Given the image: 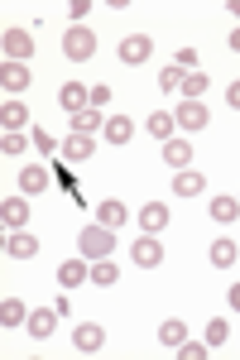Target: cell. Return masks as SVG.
Listing matches in <instances>:
<instances>
[{
	"label": "cell",
	"instance_id": "6da1fadb",
	"mask_svg": "<svg viewBox=\"0 0 240 360\" xmlns=\"http://www.w3.org/2000/svg\"><path fill=\"white\" fill-rule=\"evenodd\" d=\"M77 250H82V259H110V250H115V231L101 226V221L82 226V231H77Z\"/></svg>",
	"mask_w": 240,
	"mask_h": 360
},
{
	"label": "cell",
	"instance_id": "7a4b0ae2",
	"mask_svg": "<svg viewBox=\"0 0 240 360\" xmlns=\"http://www.w3.org/2000/svg\"><path fill=\"white\" fill-rule=\"evenodd\" d=\"M63 58H68V63H91V58H96V34L87 25L63 29Z\"/></svg>",
	"mask_w": 240,
	"mask_h": 360
},
{
	"label": "cell",
	"instance_id": "3957f363",
	"mask_svg": "<svg viewBox=\"0 0 240 360\" xmlns=\"http://www.w3.org/2000/svg\"><path fill=\"white\" fill-rule=\"evenodd\" d=\"M154 58V39L149 34H125L120 39V63L125 68H139V63H149Z\"/></svg>",
	"mask_w": 240,
	"mask_h": 360
},
{
	"label": "cell",
	"instance_id": "277c9868",
	"mask_svg": "<svg viewBox=\"0 0 240 360\" xmlns=\"http://www.w3.org/2000/svg\"><path fill=\"white\" fill-rule=\"evenodd\" d=\"M173 120H178V130H187V135H197V130H207V120H212V111H207L202 101H183V106H173Z\"/></svg>",
	"mask_w": 240,
	"mask_h": 360
},
{
	"label": "cell",
	"instance_id": "5b68a950",
	"mask_svg": "<svg viewBox=\"0 0 240 360\" xmlns=\"http://www.w3.org/2000/svg\"><path fill=\"white\" fill-rule=\"evenodd\" d=\"M0 49H5V63H25V58L34 53V34H29V29H5Z\"/></svg>",
	"mask_w": 240,
	"mask_h": 360
},
{
	"label": "cell",
	"instance_id": "8992f818",
	"mask_svg": "<svg viewBox=\"0 0 240 360\" xmlns=\"http://www.w3.org/2000/svg\"><path fill=\"white\" fill-rule=\"evenodd\" d=\"M58 317H63L58 307H34V312H29V322H25V332L34 336V341H49V336L58 332Z\"/></svg>",
	"mask_w": 240,
	"mask_h": 360
},
{
	"label": "cell",
	"instance_id": "52a82bcc",
	"mask_svg": "<svg viewBox=\"0 0 240 360\" xmlns=\"http://www.w3.org/2000/svg\"><path fill=\"white\" fill-rule=\"evenodd\" d=\"M130 259L139 264V269H159L163 264V245H159V236H139L130 245Z\"/></svg>",
	"mask_w": 240,
	"mask_h": 360
},
{
	"label": "cell",
	"instance_id": "ba28073f",
	"mask_svg": "<svg viewBox=\"0 0 240 360\" xmlns=\"http://www.w3.org/2000/svg\"><path fill=\"white\" fill-rule=\"evenodd\" d=\"M0 221H5V231H25L29 226V197H5L0 202Z\"/></svg>",
	"mask_w": 240,
	"mask_h": 360
},
{
	"label": "cell",
	"instance_id": "9c48e42d",
	"mask_svg": "<svg viewBox=\"0 0 240 360\" xmlns=\"http://www.w3.org/2000/svg\"><path fill=\"white\" fill-rule=\"evenodd\" d=\"M58 106H63L68 115H77V111L91 106V91H87L82 82H63V86H58Z\"/></svg>",
	"mask_w": 240,
	"mask_h": 360
},
{
	"label": "cell",
	"instance_id": "30bf717a",
	"mask_svg": "<svg viewBox=\"0 0 240 360\" xmlns=\"http://www.w3.org/2000/svg\"><path fill=\"white\" fill-rule=\"evenodd\" d=\"M134 221H139V231H144V236H159V231L173 221V217H168V207H163V202H144Z\"/></svg>",
	"mask_w": 240,
	"mask_h": 360
},
{
	"label": "cell",
	"instance_id": "8fae6325",
	"mask_svg": "<svg viewBox=\"0 0 240 360\" xmlns=\"http://www.w3.org/2000/svg\"><path fill=\"white\" fill-rule=\"evenodd\" d=\"M91 154H96V139L91 135H68L63 139V159H68V164H87Z\"/></svg>",
	"mask_w": 240,
	"mask_h": 360
},
{
	"label": "cell",
	"instance_id": "7c38bea8",
	"mask_svg": "<svg viewBox=\"0 0 240 360\" xmlns=\"http://www.w3.org/2000/svg\"><path fill=\"white\" fill-rule=\"evenodd\" d=\"M163 164L173 168V173H183V168H192V144L173 135L168 144H163Z\"/></svg>",
	"mask_w": 240,
	"mask_h": 360
},
{
	"label": "cell",
	"instance_id": "4fadbf2b",
	"mask_svg": "<svg viewBox=\"0 0 240 360\" xmlns=\"http://www.w3.org/2000/svg\"><path fill=\"white\" fill-rule=\"evenodd\" d=\"M20 193H25V197H39V193H49V168H39V164H25V168H20Z\"/></svg>",
	"mask_w": 240,
	"mask_h": 360
},
{
	"label": "cell",
	"instance_id": "5bb4252c",
	"mask_svg": "<svg viewBox=\"0 0 240 360\" xmlns=\"http://www.w3.org/2000/svg\"><path fill=\"white\" fill-rule=\"evenodd\" d=\"M5 255H10V259H34V255H39V240H34L29 231H10V236H5Z\"/></svg>",
	"mask_w": 240,
	"mask_h": 360
},
{
	"label": "cell",
	"instance_id": "9a60e30c",
	"mask_svg": "<svg viewBox=\"0 0 240 360\" xmlns=\"http://www.w3.org/2000/svg\"><path fill=\"white\" fill-rule=\"evenodd\" d=\"M101 341H106V332H101L96 322H77V332H72V346H77L82 356H91V351H101Z\"/></svg>",
	"mask_w": 240,
	"mask_h": 360
},
{
	"label": "cell",
	"instance_id": "2e32d148",
	"mask_svg": "<svg viewBox=\"0 0 240 360\" xmlns=\"http://www.w3.org/2000/svg\"><path fill=\"white\" fill-rule=\"evenodd\" d=\"M101 135H106V144H120V149H125L134 139V120L130 115H106V130H101Z\"/></svg>",
	"mask_w": 240,
	"mask_h": 360
},
{
	"label": "cell",
	"instance_id": "e0dca14e",
	"mask_svg": "<svg viewBox=\"0 0 240 360\" xmlns=\"http://www.w3.org/2000/svg\"><path fill=\"white\" fill-rule=\"evenodd\" d=\"M0 86H5V96H20L29 86V68L25 63H5V68H0Z\"/></svg>",
	"mask_w": 240,
	"mask_h": 360
},
{
	"label": "cell",
	"instance_id": "ac0fdd59",
	"mask_svg": "<svg viewBox=\"0 0 240 360\" xmlns=\"http://www.w3.org/2000/svg\"><path fill=\"white\" fill-rule=\"evenodd\" d=\"M96 221L110 226V231H120V226L130 221V212H125V202H115V197H106L101 207H96Z\"/></svg>",
	"mask_w": 240,
	"mask_h": 360
},
{
	"label": "cell",
	"instance_id": "d6986e66",
	"mask_svg": "<svg viewBox=\"0 0 240 360\" xmlns=\"http://www.w3.org/2000/svg\"><path fill=\"white\" fill-rule=\"evenodd\" d=\"M87 278H91V264H87V259L58 264V283H63V288H77V283H87Z\"/></svg>",
	"mask_w": 240,
	"mask_h": 360
},
{
	"label": "cell",
	"instance_id": "ffe728a7",
	"mask_svg": "<svg viewBox=\"0 0 240 360\" xmlns=\"http://www.w3.org/2000/svg\"><path fill=\"white\" fill-rule=\"evenodd\" d=\"M183 341H187V322H183V317H168V322L159 327V346H163V351H178Z\"/></svg>",
	"mask_w": 240,
	"mask_h": 360
},
{
	"label": "cell",
	"instance_id": "44dd1931",
	"mask_svg": "<svg viewBox=\"0 0 240 360\" xmlns=\"http://www.w3.org/2000/svg\"><path fill=\"white\" fill-rule=\"evenodd\" d=\"M96 130H106V115L96 111V106H87V111L72 115V135H96Z\"/></svg>",
	"mask_w": 240,
	"mask_h": 360
},
{
	"label": "cell",
	"instance_id": "7402d4cb",
	"mask_svg": "<svg viewBox=\"0 0 240 360\" xmlns=\"http://www.w3.org/2000/svg\"><path fill=\"white\" fill-rule=\"evenodd\" d=\"M207 212H212V221H221V226H231L240 217V197H212V207H207Z\"/></svg>",
	"mask_w": 240,
	"mask_h": 360
},
{
	"label": "cell",
	"instance_id": "603a6c76",
	"mask_svg": "<svg viewBox=\"0 0 240 360\" xmlns=\"http://www.w3.org/2000/svg\"><path fill=\"white\" fill-rule=\"evenodd\" d=\"M207 255H212V264H216V269H231V264L240 259V245L221 236V240H212V250H207Z\"/></svg>",
	"mask_w": 240,
	"mask_h": 360
},
{
	"label": "cell",
	"instance_id": "cb8c5ba5",
	"mask_svg": "<svg viewBox=\"0 0 240 360\" xmlns=\"http://www.w3.org/2000/svg\"><path fill=\"white\" fill-rule=\"evenodd\" d=\"M144 125H149V135L159 139V144H168V139H173V130H178V120H173V111H154L149 120H144Z\"/></svg>",
	"mask_w": 240,
	"mask_h": 360
},
{
	"label": "cell",
	"instance_id": "d4e9b609",
	"mask_svg": "<svg viewBox=\"0 0 240 360\" xmlns=\"http://www.w3.org/2000/svg\"><path fill=\"white\" fill-rule=\"evenodd\" d=\"M29 322V307L20 303V298H5V303H0V327H5V332H10V327H25Z\"/></svg>",
	"mask_w": 240,
	"mask_h": 360
},
{
	"label": "cell",
	"instance_id": "484cf974",
	"mask_svg": "<svg viewBox=\"0 0 240 360\" xmlns=\"http://www.w3.org/2000/svg\"><path fill=\"white\" fill-rule=\"evenodd\" d=\"M0 125H5V130H25V125H29V111L15 101V96H5V106H0Z\"/></svg>",
	"mask_w": 240,
	"mask_h": 360
},
{
	"label": "cell",
	"instance_id": "4316f807",
	"mask_svg": "<svg viewBox=\"0 0 240 360\" xmlns=\"http://www.w3.org/2000/svg\"><path fill=\"white\" fill-rule=\"evenodd\" d=\"M202 188H207V178H202L197 168H183V173L173 178V193H178V197H197Z\"/></svg>",
	"mask_w": 240,
	"mask_h": 360
},
{
	"label": "cell",
	"instance_id": "83f0119b",
	"mask_svg": "<svg viewBox=\"0 0 240 360\" xmlns=\"http://www.w3.org/2000/svg\"><path fill=\"white\" fill-rule=\"evenodd\" d=\"M29 144H34V139H25V130H5V135H0V154L15 159V154H25Z\"/></svg>",
	"mask_w": 240,
	"mask_h": 360
},
{
	"label": "cell",
	"instance_id": "f1b7e54d",
	"mask_svg": "<svg viewBox=\"0 0 240 360\" xmlns=\"http://www.w3.org/2000/svg\"><path fill=\"white\" fill-rule=\"evenodd\" d=\"M115 278H120V269H115L110 259H91V283H96V288H110Z\"/></svg>",
	"mask_w": 240,
	"mask_h": 360
},
{
	"label": "cell",
	"instance_id": "f546056e",
	"mask_svg": "<svg viewBox=\"0 0 240 360\" xmlns=\"http://www.w3.org/2000/svg\"><path fill=\"white\" fill-rule=\"evenodd\" d=\"M226 341H231V322H226V317H212V322H207V346L221 351Z\"/></svg>",
	"mask_w": 240,
	"mask_h": 360
},
{
	"label": "cell",
	"instance_id": "4dcf8cb0",
	"mask_svg": "<svg viewBox=\"0 0 240 360\" xmlns=\"http://www.w3.org/2000/svg\"><path fill=\"white\" fill-rule=\"evenodd\" d=\"M207 96V72H187L183 77V101H202Z\"/></svg>",
	"mask_w": 240,
	"mask_h": 360
},
{
	"label": "cell",
	"instance_id": "1f68e13d",
	"mask_svg": "<svg viewBox=\"0 0 240 360\" xmlns=\"http://www.w3.org/2000/svg\"><path fill=\"white\" fill-rule=\"evenodd\" d=\"M34 149H39V154H49V159H53V154H63V139H53L49 135V130H44V125H39V130H34Z\"/></svg>",
	"mask_w": 240,
	"mask_h": 360
},
{
	"label": "cell",
	"instance_id": "d6a6232c",
	"mask_svg": "<svg viewBox=\"0 0 240 360\" xmlns=\"http://www.w3.org/2000/svg\"><path fill=\"white\" fill-rule=\"evenodd\" d=\"M183 77H187V72L173 63V68H163V72H159V86H163V91H183Z\"/></svg>",
	"mask_w": 240,
	"mask_h": 360
},
{
	"label": "cell",
	"instance_id": "836d02e7",
	"mask_svg": "<svg viewBox=\"0 0 240 360\" xmlns=\"http://www.w3.org/2000/svg\"><path fill=\"white\" fill-rule=\"evenodd\" d=\"M207 351H212L207 341H183L178 346V360H207Z\"/></svg>",
	"mask_w": 240,
	"mask_h": 360
},
{
	"label": "cell",
	"instance_id": "e575fe53",
	"mask_svg": "<svg viewBox=\"0 0 240 360\" xmlns=\"http://www.w3.org/2000/svg\"><path fill=\"white\" fill-rule=\"evenodd\" d=\"M173 63H178L183 72H192V68H197V49H178V53H173Z\"/></svg>",
	"mask_w": 240,
	"mask_h": 360
},
{
	"label": "cell",
	"instance_id": "d590c367",
	"mask_svg": "<svg viewBox=\"0 0 240 360\" xmlns=\"http://www.w3.org/2000/svg\"><path fill=\"white\" fill-rule=\"evenodd\" d=\"M91 106H96V111H101V106H110V86H106V82L91 86Z\"/></svg>",
	"mask_w": 240,
	"mask_h": 360
},
{
	"label": "cell",
	"instance_id": "8d00e7d4",
	"mask_svg": "<svg viewBox=\"0 0 240 360\" xmlns=\"http://www.w3.org/2000/svg\"><path fill=\"white\" fill-rule=\"evenodd\" d=\"M87 10H91V0H72V5H68V15H72V25H82V20H87Z\"/></svg>",
	"mask_w": 240,
	"mask_h": 360
},
{
	"label": "cell",
	"instance_id": "74e56055",
	"mask_svg": "<svg viewBox=\"0 0 240 360\" xmlns=\"http://www.w3.org/2000/svg\"><path fill=\"white\" fill-rule=\"evenodd\" d=\"M226 101H231V111H240V82L226 86Z\"/></svg>",
	"mask_w": 240,
	"mask_h": 360
},
{
	"label": "cell",
	"instance_id": "f35d334b",
	"mask_svg": "<svg viewBox=\"0 0 240 360\" xmlns=\"http://www.w3.org/2000/svg\"><path fill=\"white\" fill-rule=\"evenodd\" d=\"M226 303H231V312H240V283H231V293H226Z\"/></svg>",
	"mask_w": 240,
	"mask_h": 360
},
{
	"label": "cell",
	"instance_id": "ab89813d",
	"mask_svg": "<svg viewBox=\"0 0 240 360\" xmlns=\"http://www.w3.org/2000/svg\"><path fill=\"white\" fill-rule=\"evenodd\" d=\"M226 44H231V53H240V29H231V39H226Z\"/></svg>",
	"mask_w": 240,
	"mask_h": 360
}]
</instances>
